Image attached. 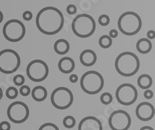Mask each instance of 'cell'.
I'll use <instances>...</instances> for the list:
<instances>
[{
    "label": "cell",
    "instance_id": "obj_1",
    "mask_svg": "<svg viewBox=\"0 0 155 130\" xmlns=\"http://www.w3.org/2000/svg\"><path fill=\"white\" fill-rule=\"evenodd\" d=\"M64 23L63 14L58 8L47 6L39 11L36 16V25L42 34L54 35L62 30Z\"/></svg>",
    "mask_w": 155,
    "mask_h": 130
},
{
    "label": "cell",
    "instance_id": "obj_2",
    "mask_svg": "<svg viewBox=\"0 0 155 130\" xmlns=\"http://www.w3.org/2000/svg\"><path fill=\"white\" fill-rule=\"evenodd\" d=\"M140 63L137 55L131 52H124L115 60L117 73L124 77H133L139 71Z\"/></svg>",
    "mask_w": 155,
    "mask_h": 130
},
{
    "label": "cell",
    "instance_id": "obj_3",
    "mask_svg": "<svg viewBox=\"0 0 155 130\" xmlns=\"http://www.w3.org/2000/svg\"><path fill=\"white\" fill-rule=\"evenodd\" d=\"M96 23L92 16L82 13L76 16L71 23L72 31L80 38H88L95 33Z\"/></svg>",
    "mask_w": 155,
    "mask_h": 130
},
{
    "label": "cell",
    "instance_id": "obj_4",
    "mask_svg": "<svg viewBox=\"0 0 155 130\" xmlns=\"http://www.w3.org/2000/svg\"><path fill=\"white\" fill-rule=\"evenodd\" d=\"M142 27V20L137 13L128 11L119 17L118 28L122 34L133 36L140 32Z\"/></svg>",
    "mask_w": 155,
    "mask_h": 130
},
{
    "label": "cell",
    "instance_id": "obj_5",
    "mask_svg": "<svg viewBox=\"0 0 155 130\" xmlns=\"http://www.w3.org/2000/svg\"><path fill=\"white\" fill-rule=\"evenodd\" d=\"M80 86L87 94H97L104 87V78L99 72L90 70L82 75L80 80Z\"/></svg>",
    "mask_w": 155,
    "mask_h": 130
},
{
    "label": "cell",
    "instance_id": "obj_6",
    "mask_svg": "<svg viewBox=\"0 0 155 130\" xmlns=\"http://www.w3.org/2000/svg\"><path fill=\"white\" fill-rule=\"evenodd\" d=\"M21 59L19 54L12 49H3L0 52V72L4 74H12L17 71Z\"/></svg>",
    "mask_w": 155,
    "mask_h": 130
},
{
    "label": "cell",
    "instance_id": "obj_7",
    "mask_svg": "<svg viewBox=\"0 0 155 130\" xmlns=\"http://www.w3.org/2000/svg\"><path fill=\"white\" fill-rule=\"evenodd\" d=\"M4 38L10 42L20 41L26 34V27L19 20H9L4 24L2 28Z\"/></svg>",
    "mask_w": 155,
    "mask_h": 130
},
{
    "label": "cell",
    "instance_id": "obj_8",
    "mask_svg": "<svg viewBox=\"0 0 155 130\" xmlns=\"http://www.w3.org/2000/svg\"><path fill=\"white\" fill-rule=\"evenodd\" d=\"M74 101L72 92L67 87H60L51 93V101L54 107L59 110H65L71 106Z\"/></svg>",
    "mask_w": 155,
    "mask_h": 130
},
{
    "label": "cell",
    "instance_id": "obj_9",
    "mask_svg": "<svg viewBox=\"0 0 155 130\" xmlns=\"http://www.w3.org/2000/svg\"><path fill=\"white\" fill-rule=\"evenodd\" d=\"M49 74V68L45 62L41 59L31 61L27 66V75L31 81L40 83L46 80Z\"/></svg>",
    "mask_w": 155,
    "mask_h": 130
},
{
    "label": "cell",
    "instance_id": "obj_10",
    "mask_svg": "<svg viewBox=\"0 0 155 130\" xmlns=\"http://www.w3.org/2000/svg\"><path fill=\"white\" fill-rule=\"evenodd\" d=\"M138 98L137 88L131 84H121L116 91V98L117 101L124 106H130L134 104Z\"/></svg>",
    "mask_w": 155,
    "mask_h": 130
},
{
    "label": "cell",
    "instance_id": "obj_11",
    "mask_svg": "<svg viewBox=\"0 0 155 130\" xmlns=\"http://www.w3.org/2000/svg\"><path fill=\"white\" fill-rule=\"evenodd\" d=\"M8 118L15 124H21L28 119L30 109L22 101L12 102L7 108Z\"/></svg>",
    "mask_w": 155,
    "mask_h": 130
},
{
    "label": "cell",
    "instance_id": "obj_12",
    "mask_svg": "<svg viewBox=\"0 0 155 130\" xmlns=\"http://www.w3.org/2000/svg\"><path fill=\"white\" fill-rule=\"evenodd\" d=\"M109 125L112 130H128L131 125L130 115L126 111H115L109 116Z\"/></svg>",
    "mask_w": 155,
    "mask_h": 130
},
{
    "label": "cell",
    "instance_id": "obj_13",
    "mask_svg": "<svg viewBox=\"0 0 155 130\" xmlns=\"http://www.w3.org/2000/svg\"><path fill=\"white\" fill-rule=\"evenodd\" d=\"M136 115L140 121H148L154 117L155 109L153 105L149 102H141L136 108Z\"/></svg>",
    "mask_w": 155,
    "mask_h": 130
},
{
    "label": "cell",
    "instance_id": "obj_14",
    "mask_svg": "<svg viewBox=\"0 0 155 130\" xmlns=\"http://www.w3.org/2000/svg\"><path fill=\"white\" fill-rule=\"evenodd\" d=\"M78 130H102V122L94 116H87L81 120Z\"/></svg>",
    "mask_w": 155,
    "mask_h": 130
},
{
    "label": "cell",
    "instance_id": "obj_15",
    "mask_svg": "<svg viewBox=\"0 0 155 130\" xmlns=\"http://www.w3.org/2000/svg\"><path fill=\"white\" fill-rule=\"evenodd\" d=\"M80 63L83 66L90 67L95 64L97 61V55L94 51L91 49H85L80 54Z\"/></svg>",
    "mask_w": 155,
    "mask_h": 130
},
{
    "label": "cell",
    "instance_id": "obj_16",
    "mask_svg": "<svg viewBox=\"0 0 155 130\" xmlns=\"http://www.w3.org/2000/svg\"><path fill=\"white\" fill-rule=\"evenodd\" d=\"M75 67L74 61L70 57H64L58 62V69L64 74H69L72 71H74Z\"/></svg>",
    "mask_w": 155,
    "mask_h": 130
},
{
    "label": "cell",
    "instance_id": "obj_17",
    "mask_svg": "<svg viewBox=\"0 0 155 130\" xmlns=\"http://www.w3.org/2000/svg\"><path fill=\"white\" fill-rule=\"evenodd\" d=\"M32 98L35 101L42 102L46 100L48 97V91L44 87L42 86H37L31 91Z\"/></svg>",
    "mask_w": 155,
    "mask_h": 130
},
{
    "label": "cell",
    "instance_id": "obj_18",
    "mask_svg": "<svg viewBox=\"0 0 155 130\" xmlns=\"http://www.w3.org/2000/svg\"><path fill=\"white\" fill-rule=\"evenodd\" d=\"M54 49L58 55H64L67 54L70 50V44L65 39H58L55 41Z\"/></svg>",
    "mask_w": 155,
    "mask_h": 130
},
{
    "label": "cell",
    "instance_id": "obj_19",
    "mask_svg": "<svg viewBox=\"0 0 155 130\" xmlns=\"http://www.w3.org/2000/svg\"><path fill=\"white\" fill-rule=\"evenodd\" d=\"M137 50L141 54H147L152 50V42L147 38H140L136 45Z\"/></svg>",
    "mask_w": 155,
    "mask_h": 130
},
{
    "label": "cell",
    "instance_id": "obj_20",
    "mask_svg": "<svg viewBox=\"0 0 155 130\" xmlns=\"http://www.w3.org/2000/svg\"><path fill=\"white\" fill-rule=\"evenodd\" d=\"M153 84L152 77L148 74H142L137 79V85L140 89L148 90Z\"/></svg>",
    "mask_w": 155,
    "mask_h": 130
},
{
    "label": "cell",
    "instance_id": "obj_21",
    "mask_svg": "<svg viewBox=\"0 0 155 130\" xmlns=\"http://www.w3.org/2000/svg\"><path fill=\"white\" fill-rule=\"evenodd\" d=\"M99 45H100L101 48H104V49L109 48L113 45V39H111L110 37L107 34L102 35L99 39Z\"/></svg>",
    "mask_w": 155,
    "mask_h": 130
},
{
    "label": "cell",
    "instance_id": "obj_22",
    "mask_svg": "<svg viewBox=\"0 0 155 130\" xmlns=\"http://www.w3.org/2000/svg\"><path fill=\"white\" fill-rule=\"evenodd\" d=\"M76 124L75 118L71 115L66 116L63 119V125L64 126L67 128H74Z\"/></svg>",
    "mask_w": 155,
    "mask_h": 130
},
{
    "label": "cell",
    "instance_id": "obj_23",
    "mask_svg": "<svg viewBox=\"0 0 155 130\" xmlns=\"http://www.w3.org/2000/svg\"><path fill=\"white\" fill-rule=\"evenodd\" d=\"M18 94H19V91L14 87H9L5 91V96L7 97V98L10 99V100H13V99L17 98Z\"/></svg>",
    "mask_w": 155,
    "mask_h": 130
},
{
    "label": "cell",
    "instance_id": "obj_24",
    "mask_svg": "<svg viewBox=\"0 0 155 130\" xmlns=\"http://www.w3.org/2000/svg\"><path fill=\"white\" fill-rule=\"evenodd\" d=\"M100 101L101 103L105 105L110 104L113 101V96L110 93L105 92L100 96Z\"/></svg>",
    "mask_w": 155,
    "mask_h": 130
},
{
    "label": "cell",
    "instance_id": "obj_25",
    "mask_svg": "<svg viewBox=\"0 0 155 130\" xmlns=\"http://www.w3.org/2000/svg\"><path fill=\"white\" fill-rule=\"evenodd\" d=\"M99 23L102 27H106L110 23V18L108 15L102 14L99 17Z\"/></svg>",
    "mask_w": 155,
    "mask_h": 130
},
{
    "label": "cell",
    "instance_id": "obj_26",
    "mask_svg": "<svg viewBox=\"0 0 155 130\" xmlns=\"http://www.w3.org/2000/svg\"><path fill=\"white\" fill-rule=\"evenodd\" d=\"M25 83V77L21 74H17L13 77V84L17 87H22Z\"/></svg>",
    "mask_w": 155,
    "mask_h": 130
},
{
    "label": "cell",
    "instance_id": "obj_27",
    "mask_svg": "<svg viewBox=\"0 0 155 130\" xmlns=\"http://www.w3.org/2000/svg\"><path fill=\"white\" fill-rule=\"evenodd\" d=\"M38 130H60L55 124L51 122L44 123L41 125Z\"/></svg>",
    "mask_w": 155,
    "mask_h": 130
},
{
    "label": "cell",
    "instance_id": "obj_28",
    "mask_svg": "<svg viewBox=\"0 0 155 130\" xmlns=\"http://www.w3.org/2000/svg\"><path fill=\"white\" fill-rule=\"evenodd\" d=\"M31 93L30 91V88L29 86L27 85H23L22 87H20L19 88V94L23 97H27L28 95H30V94Z\"/></svg>",
    "mask_w": 155,
    "mask_h": 130
},
{
    "label": "cell",
    "instance_id": "obj_29",
    "mask_svg": "<svg viewBox=\"0 0 155 130\" xmlns=\"http://www.w3.org/2000/svg\"><path fill=\"white\" fill-rule=\"evenodd\" d=\"M67 13H68L69 15H74L77 13V7L76 5H74V4H70L67 6Z\"/></svg>",
    "mask_w": 155,
    "mask_h": 130
},
{
    "label": "cell",
    "instance_id": "obj_30",
    "mask_svg": "<svg viewBox=\"0 0 155 130\" xmlns=\"http://www.w3.org/2000/svg\"><path fill=\"white\" fill-rule=\"evenodd\" d=\"M11 125L9 122L6 121H3L0 123V130H10Z\"/></svg>",
    "mask_w": 155,
    "mask_h": 130
},
{
    "label": "cell",
    "instance_id": "obj_31",
    "mask_svg": "<svg viewBox=\"0 0 155 130\" xmlns=\"http://www.w3.org/2000/svg\"><path fill=\"white\" fill-rule=\"evenodd\" d=\"M23 20H26V21H30V20H32V18H33V13L30 11H25L23 14Z\"/></svg>",
    "mask_w": 155,
    "mask_h": 130
},
{
    "label": "cell",
    "instance_id": "obj_32",
    "mask_svg": "<svg viewBox=\"0 0 155 130\" xmlns=\"http://www.w3.org/2000/svg\"><path fill=\"white\" fill-rule=\"evenodd\" d=\"M143 97H144L146 99H147V100H150V99L153 98V92L150 89L146 90V91H145V92L143 93Z\"/></svg>",
    "mask_w": 155,
    "mask_h": 130
},
{
    "label": "cell",
    "instance_id": "obj_33",
    "mask_svg": "<svg viewBox=\"0 0 155 130\" xmlns=\"http://www.w3.org/2000/svg\"><path fill=\"white\" fill-rule=\"evenodd\" d=\"M109 36L110 37L111 39H114V38H117L118 37V31L115 29H112L109 33Z\"/></svg>",
    "mask_w": 155,
    "mask_h": 130
},
{
    "label": "cell",
    "instance_id": "obj_34",
    "mask_svg": "<svg viewBox=\"0 0 155 130\" xmlns=\"http://www.w3.org/2000/svg\"><path fill=\"white\" fill-rule=\"evenodd\" d=\"M147 37L148 40H153L155 38V32L154 30H148V32L147 33Z\"/></svg>",
    "mask_w": 155,
    "mask_h": 130
},
{
    "label": "cell",
    "instance_id": "obj_35",
    "mask_svg": "<svg viewBox=\"0 0 155 130\" xmlns=\"http://www.w3.org/2000/svg\"><path fill=\"white\" fill-rule=\"evenodd\" d=\"M69 80H70L71 83L75 84V83L78 82V76L76 74H71L69 77Z\"/></svg>",
    "mask_w": 155,
    "mask_h": 130
},
{
    "label": "cell",
    "instance_id": "obj_36",
    "mask_svg": "<svg viewBox=\"0 0 155 130\" xmlns=\"http://www.w3.org/2000/svg\"><path fill=\"white\" fill-rule=\"evenodd\" d=\"M140 130H154L152 127L148 126V125H146V126H143L142 128H140Z\"/></svg>",
    "mask_w": 155,
    "mask_h": 130
},
{
    "label": "cell",
    "instance_id": "obj_37",
    "mask_svg": "<svg viewBox=\"0 0 155 130\" xmlns=\"http://www.w3.org/2000/svg\"><path fill=\"white\" fill-rule=\"evenodd\" d=\"M3 18H4L3 13H2V11L0 10V23L2 22V20H3Z\"/></svg>",
    "mask_w": 155,
    "mask_h": 130
},
{
    "label": "cell",
    "instance_id": "obj_38",
    "mask_svg": "<svg viewBox=\"0 0 155 130\" xmlns=\"http://www.w3.org/2000/svg\"><path fill=\"white\" fill-rule=\"evenodd\" d=\"M2 96H3V91H2V88L0 87V100L2 98Z\"/></svg>",
    "mask_w": 155,
    "mask_h": 130
}]
</instances>
